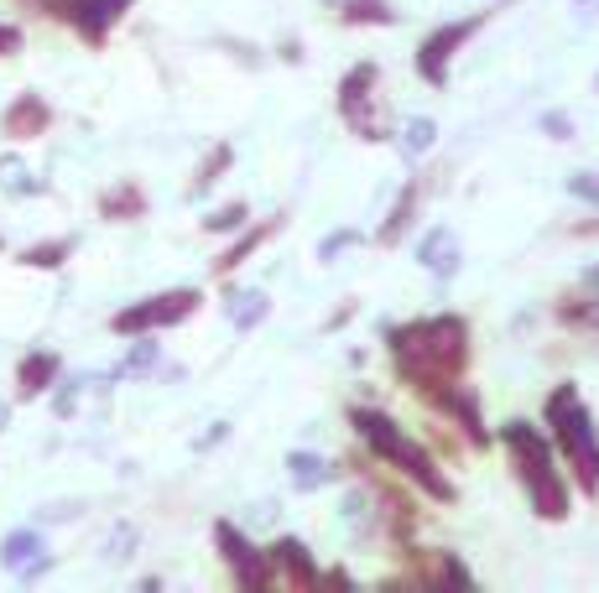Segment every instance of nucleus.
Masks as SVG:
<instances>
[{"mask_svg": "<svg viewBox=\"0 0 599 593\" xmlns=\"http://www.w3.org/2000/svg\"><path fill=\"white\" fill-rule=\"evenodd\" d=\"M340 21H350V26H391V11H386V0H344Z\"/></svg>", "mask_w": 599, "mask_h": 593, "instance_id": "obj_18", "label": "nucleus"}, {"mask_svg": "<svg viewBox=\"0 0 599 593\" xmlns=\"http://www.w3.org/2000/svg\"><path fill=\"white\" fill-rule=\"evenodd\" d=\"M0 182H5L11 193H42V182L26 178V167H21V161H0Z\"/></svg>", "mask_w": 599, "mask_h": 593, "instance_id": "obj_26", "label": "nucleus"}, {"mask_svg": "<svg viewBox=\"0 0 599 593\" xmlns=\"http://www.w3.org/2000/svg\"><path fill=\"white\" fill-rule=\"evenodd\" d=\"M214 541H220V557L230 562V573H235L240 589H251V593L271 589V557L256 552V547L245 541V532H235L230 521H220V526H214Z\"/></svg>", "mask_w": 599, "mask_h": 593, "instance_id": "obj_8", "label": "nucleus"}, {"mask_svg": "<svg viewBox=\"0 0 599 593\" xmlns=\"http://www.w3.org/2000/svg\"><path fill=\"white\" fill-rule=\"evenodd\" d=\"M266 307H271L266 292H240V296H230V323L245 334V328H256L260 317H266Z\"/></svg>", "mask_w": 599, "mask_h": 593, "instance_id": "obj_20", "label": "nucleus"}, {"mask_svg": "<svg viewBox=\"0 0 599 593\" xmlns=\"http://www.w3.org/2000/svg\"><path fill=\"white\" fill-rule=\"evenodd\" d=\"M547 427L558 437L563 458H568V469L579 479L584 494H599V433L589 412H584V395L579 385H558V391L547 395Z\"/></svg>", "mask_w": 599, "mask_h": 593, "instance_id": "obj_4", "label": "nucleus"}, {"mask_svg": "<svg viewBox=\"0 0 599 593\" xmlns=\"http://www.w3.org/2000/svg\"><path fill=\"white\" fill-rule=\"evenodd\" d=\"M542 131H547L553 141H568V136H574V115H563V110H547V115H542Z\"/></svg>", "mask_w": 599, "mask_h": 593, "instance_id": "obj_28", "label": "nucleus"}, {"mask_svg": "<svg viewBox=\"0 0 599 593\" xmlns=\"http://www.w3.org/2000/svg\"><path fill=\"white\" fill-rule=\"evenodd\" d=\"M21 47V32L16 26H0V58H5V53H16Z\"/></svg>", "mask_w": 599, "mask_h": 593, "instance_id": "obj_31", "label": "nucleus"}, {"mask_svg": "<svg viewBox=\"0 0 599 593\" xmlns=\"http://www.w3.org/2000/svg\"><path fill=\"white\" fill-rule=\"evenodd\" d=\"M391 359H397L401 380L433 401L469 365V323L459 313H443V317H418L407 328H391Z\"/></svg>", "mask_w": 599, "mask_h": 593, "instance_id": "obj_1", "label": "nucleus"}, {"mask_svg": "<svg viewBox=\"0 0 599 593\" xmlns=\"http://www.w3.org/2000/svg\"><path fill=\"white\" fill-rule=\"evenodd\" d=\"M32 557H42V536L37 532H11L5 541H0V562H5L11 573H21Z\"/></svg>", "mask_w": 599, "mask_h": 593, "instance_id": "obj_15", "label": "nucleus"}, {"mask_svg": "<svg viewBox=\"0 0 599 593\" xmlns=\"http://www.w3.org/2000/svg\"><path fill=\"white\" fill-rule=\"evenodd\" d=\"M47 120H53V110H47V99L42 94H21L11 110H5V136L11 141H32L47 131Z\"/></svg>", "mask_w": 599, "mask_h": 593, "instance_id": "obj_12", "label": "nucleus"}, {"mask_svg": "<svg viewBox=\"0 0 599 593\" xmlns=\"http://www.w3.org/2000/svg\"><path fill=\"white\" fill-rule=\"evenodd\" d=\"M584 287H599V266H595V271H589V277H584Z\"/></svg>", "mask_w": 599, "mask_h": 593, "instance_id": "obj_33", "label": "nucleus"}, {"mask_svg": "<svg viewBox=\"0 0 599 593\" xmlns=\"http://www.w3.org/2000/svg\"><path fill=\"white\" fill-rule=\"evenodd\" d=\"M188 313H199V292L193 287H178V292H162V296H146V302H136V307H125V313H115V334L136 338V334H152V328H173V323H182Z\"/></svg>", "mask_w": 599, "mask_h": 593, "instance_id": "obj_6", "label": "nucleus"}, {"mask_svg": "<svg viewBox=\"0 0 599 593\" xmlns=\"http://www.w3.org/2000/svg\"><path fill=\"white\" fill-rule=\"evenodd\" d=\"M418 198H422V182H407V193L391 203V219H386V230H380V245H397V239L407 235V224L418 214Z\"/></svg>", "mask_w": 599, "mask_h": 593, "instance_id": "obj_14", "label": "nucleus"}, {"mask_svg": "<svg viewBox=\"0 0 599 593\" xmlns=\"http://www.w3.org/2000/svg\"><path fill=\"white\" fill-rule=\"evenodd\" d=\"M131 541H136L131 532H115V541H110V552H104V557H110V562H125V557H131V552H125Z\"/></svg>", "mask_w": 599, "mask_h": 593, "instance_id": "obj_30", "label": "nucleus"}, {"mask_svg": "<svg viewBox=\"0 0 599 593\" xmlns=\"http://www.w3.org/2000/svg\"><path fill=\"white\" fill-rule=\"evenodd\" d=\"M245 214H251V209H245V203H224V209H214V214L203 219V230H209V235H230V230H240V224H245Z\"/></svg>", "mask_w": 599, "mask_h": 593, "instance_id": "obj_23", "label": "nucleus"}, {"mask_svg": "<svg viewBox=\"0 0 599 593\" xmlns=\"http://www.w3.org/2000/svg\"><path fill=\"white\" fill-rule=\"evenodd\" d=\"M350 245H365V235H359V230H340V235H329L319 245V260H334L340 250H350Z\"/></svg>", "mask_w": 599, "mask_h": 593, "instance_id": "obj_27", "label": "nucleus"}, {"mask_svg": "<svg viewBox=\"0 0 599 593\" xmlns=\"http://www.w3.org/2000/svg\"><path fill=\"white\" fill-rule=\"evenodd\" d=\"M500 437H506V448L517 458V474H521V484H526V494H532V511H537L542 521H568V484H563V474L553 469L547 437H542L537 427H526V422H506Z\"/></svg>", "mask_w": 599, "mask_h": 593, "instance_id": "obj_3", "label": "nucleus"}, {"mask_svg": "<svg viewBox=\"0 0 599 593\" xmlns=\"http://www.w3.org/2000/svg\"><path fill=\"white\" fill-rule=\"evenodd\" d=\"M418 260L433 271V277H443V281H454L459 277V235L454 230H428L422 235V245H418Z\"/></svg>", "mask_w": 599, "mask_h": 593, "instance_id": "obj_10", "label": "nucleus"}, {"mask_svg": "<svg viewBox=\"0 0 599 593\" xmlns=\"http://www.w3.org/2000/svg\"><path fill=\"white\" fill-rule=\"evenodd\" d=\"M0 427H5V406H0Z\"/></svg>", "mask_w": 599, "mask_h": 593, "instance_id": "obj_34", "label": "nucleus"}, {"mask_svg": "<svg viewBox=\"0 0 599 593\" xmlns=\"http://www.w3.org/2000/svg\"><path fill=\"white\" fill-rule=\"evenodd\" d=\"M568 193L584 198V203H599V172H579V178H568Z\"/></svg>", "mask_w": 599, "mask_h": 593, "instance_id": "obj_29", "label": "nucleus"}, {"mask_svg": "<svg viewBox=\"0 0 599 593\" xmlns=\"http://www.w3.org/2000/svg\"><path fill=\"white\" fill-rule=\"evenodd\" d=\"M376 63H359L340 83V115L359 141H386V120L376 115Z\"/></svg>", "mask_w": 599, "mask_h": 593, "instance_id": "obj_5", "label": "nucleus"}, {"mask_svg": "<svg viewBox=\"0 0 599 593\" xmlns=\"http://www.w3.org/2000/svg\"><path fill=\"white\" fill-rule=\"evenodd\" d=\"M230 157H235V152H230V146H214V152H209V161H203V172H199V178H193V193H203V188H209V182L220 178L224 167H230Z\"/></svg>", "mask_w": 599, "mask_h": 593, "instance_id": "obj_25", "label": "nucleus"}, {"mask_svg": "<svg viewBox=\"0 0 599 593\" xmlns=\"http://www.w3.org/2000/svg\"><path fill=\"white\" fill-rule=\"evenodd\" d=\"M287 469H292V484H298V490H319V484L334 479V469H329L319 454H287Z\"/></svg>", "mask_w": 599, "mask_h": 593, "instance_id": "obj_16", "label": "nucleus"}, {"mask_svg": "<svg viewBox=\"0 0 599 593\" xmlns=\"http://www.w3.org/2000/svg\"><path fill=\"white\" fill-rule=\"evenodd\" d=\"M350 422H355V433L365 437V443H370V448H376V454L386 458L391 469H401V474L412 479L422 494H433V500H454V484L439 474L433 454H428L422 443H412V437L401 433V427L386 412H376V406H355V412H350Z\"/></svg>", "mask_w": 599, "mask_h": 593, "instance_id": "obj_2", "label": "nucleus"}, {"mask_svg": "<svg viewBox=\"0 0 599 593\" xmlns=\"http://www.w3.org/2000/svg\"><path fill=\"white\" fill-rule=\"evenodd\" d=\"M433 141H439V125L428 115H412L407 125H401V152L407 157H422V152H433Z\"/></svg>", "mask_w": 599, "mask_h": 593, "instance_id": "obj_19", "label": "nucleus"}, {"mask_svg": "<svg viewBox=\"0 0 599 593\" xmlns=\"http://www.w3.org/2000/svg\"><path fill=\"white\" fill-rule=\"evenodd\" d=\"M485 21H490V11H479V16H469V21H448V26H439L433 37L422 42V53H418V74H422V83L443 89V83H448V63H454V53H459L464 42L475 37Z\"/></svg>", "mask_w": 599, "mask_h": 593, "instance_id": "obj_7", "label": "nucleus"}, {"mask_svg": "<svg viewBox=\"0 0 599 593\" xmlns=\"http://www.w3.org/2000/svg\"><path fill=\"white\" fill-rule=\"evenodd\" d=\"M574 5H579V16H584V21H595V16H599V0H574Z\"/></svg>", "mask_w": 599, "mask_h": 593, "instance_id": "obj_32", "label": "nucleus"}, {"mask_svg": "<svg viewBox=\"0 0 599 593\" xmlns=\"http://www.w3.org/2000/svg\"><path fill=\"white\" fill-rule=\"evenodd\" d=\"M16 380H21V395H42L53 380H58V355H26Z\"/></svg>", "mask_w": 599, "mask_h": 593, "instance_id": "obj_13", "label": "nucleus"}, {"mask_svg": "<svg viewBox=\"0 0 599 593\" xmlns=\"http://www.w3.org/2000/svg\"><path fill=\"white\" fill-rule=\"evenodd\" d=\"M68 250H74V239H47V245H32L21 260H26V266H42V271H53V266L68 260Z\"/></svg>", "mask_w": 599, "mask_h": 593, "instance_id": "obj_21", "label": "nucleus"}, {"mask_svg": "<svg viewBox=\"0 0 599 593\" xmlns=\"http://www.w3.org/2000/svg\"><path fill=\"white\" fill-rule=\"evenodd\" d=\"M100 209H104V219H136L141 209H146V198H141L136 182H120V188H110V193L100 198Z\"/></svg>", "mask_w": 599, "mask_h": 593, "instance_id": "obj_17", "label": "nucleus"}, {"mask_svg": "<svg viewBox=\"0 0 599 593\" xmlns=\"http://www.w3.org/2000/svg\"><path fill=\"white\" fill-rule=\"evenodd\" d=\"M266 557H271L281 573H287V583H292V589H319V583H323L319 568H313V557H308V547H302V541H292V536H281V541Z\"/></svg>", "mask_w": 599, "mask_h": 593, "instance_id": "obj_11", "label": "nucleus"}, {"mask_svg": "<svg viewBox=\"0 0 599 593\" xmlns=\"http://www.w3.org/2000/svg\"><path fill=\"white\" fill-rule=\"evenodd\" d=\"M125 11H131V0H63V16L74 21L89 42H100Z\"/></svg>", "mask_w": 599, "mask_h": 593, "instance_id": "obj_9", "label": "nucleus"}, {"mask_svg": "<svg viewBox=\"0 0 599 593\" xmlns=\"http://www.w3.org/2000/svg\"><path fill=\"white\" fill-rule=\"evenodd\" d=\"M266 235H271V230H251V235H240L235 245H230V250H224V256L214 260V271H220V277H224V271H235L240 260L251 256V250H256V245H260V239H266Z\"/></svg>", "mask_w": 599, "mask_h": 593, "instance_id": "obj_22", "label": "nucleus"}, {"mask_svg": "<svg viewBox=\"0 0 599 593\" xmlns=\"http://www.w3.org/2000/svg\"><path fill=\"white\" fill-rule=\"evenodd\" d=\"M157 359H162L157 344H136V349L125 355V365H120L115 376H146V370H157Z\"/></svg>", "mask_w": 599, "mask_h": 593, "instance_id": "obj_24", "label": "nucleus"}]
</instances>
